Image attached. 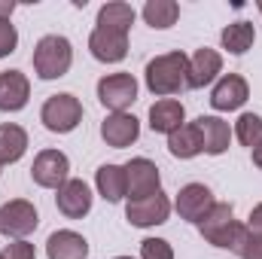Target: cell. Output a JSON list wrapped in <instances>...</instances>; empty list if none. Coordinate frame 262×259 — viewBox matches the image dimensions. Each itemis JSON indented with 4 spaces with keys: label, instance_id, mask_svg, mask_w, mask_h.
<instances>
[{
    "label": "cell",
    "instance_id": "1",
    "mask_svg": "<svg viewBox=\"0 0 262 259\" xmlns=\"http://www.w3.org/2000/svg\"><path fill=\"white\" fill-rule=\"evenodd\" d=\"M146 89L159 98H168V95H177L186 89V76H189V55L183 52H165V55H156L146 70Z\"/></svg>",
    "mask_w": 262,
    "mask_h": 259
},
{
    "label": "cell",
    "instance_id": "2",
    "mask_svg": "<svg viewBox=\"0 0 262 259\" xmlns=\"http://www.w3.org/2000/svg\"><path fill=\"white\" fill-rule=\"evenodd\" d=\"M73 64V46L61 34H46L34 46V73L40 79H58Z\"/></svg>",
    "mask_w": 262,
    "mask_h": 259
},
{
    "label": "cell",
    "instance_id": "3",
    "mask_svg": "<svg viewBox=\"0 0 262 259\" xmlns=\"http://www.w3.org/2000/svg\"><path fill=\"white\" fill-rule=\"evenodd\" d=\"M198 232L207 244L213 247H223V250H232L235 241H238V232H241V223L235 220V210L232 204H213V210L198 223Z\"/></svg>",
    "mask_w": 262,
    "mask_h": 259
},
{
    "label": "cell",
    "instance_id": "4",
    "mask_svg": "<svg viewBox=\"0 0 262 259\" xmlns=\"http://www.w3.org/2000/svg\"><path fill=\"white\" fill-rule=\"evenodd\" d=\"M40 122L52 131V134H67V131H73L82 122V104H79V98L70 95V92H61V95L46 98V104H43V110H40Z\"/></svg>",
    "mask_w": 262,
    "mask_h": 259
},
{
    "label": "cell",
    "instance_id": "5",
    "mask_svg": "<svg viewBox=\"0 0 262 259\" xmlns=\"http://www.w3.org/2000/svg\"><path fill=\"white\" fill-rule=\"evenodd\" d=\"M98 101L110 113H125L137 101V79L131 73H107L98 79Z\"/></svg>",
    "mask_w": 262,
    "mask_h": 259
},
{
    "label": "cell",
    "instance_id": "6",
    "mask_svg": "<svg viewBox=\"0 0 262 259\" xmlns=\"http://www.w3.org/2000/svg\"><path fill=\"white\" fill-rule=\"evenodd\" d=\"M40 226V217H37V207L25 198H12L0 207V235L6 238H15V241H25L34 229Z\"/></svg>",
    "mask_w": 262,
    "mask_h": 259
},
{
    "label": "cell",
    "instance_id": "7",
    "mask_svg": "<svg viewBox=\"0 0 262 259\" xmlns=\"http://www.w3.org/2000/svg\"><path fill=\"white\" fill-rule=\"evenodd\" d=\"M122 168H125V198L128 201L162 192V177H159L156 162H149V159H131L128 165H122Z\"/></svg>",
    "mask_w": 262,
    "mask_h": 259
},
{
    "label": "cell",
    "instance_id": "8",
    "mask_svg": "<svg viewBox=\"0 0 262 259\" xmlns=\"http://www.w3.org/2000/svg\"><path fill=\"white\" fill-rule=\"evenodd\" d=\"M67 171H70V162L61 149H43V153H37V159L31 165V177L43 189H61L70 180Z\"/></svg>",
    "mask_w": 262,
    "mask_h": 259
},
{
    "label": "cell",
    "instance_id": "9",
    "mask_svg": "<svg viewBox=\"0 0 262 259\" xmlns=\"http://www.w3.org/2000/svg\"><path fill=\"white\" fill-rule=\"evenodd\" d=\"M168 217H171V201L165 192L146 195V198H137V201L125 204V220L137 229L162 226V223H168Z\"/></svg>",
    "mask_w": 262,
    "mask_h": 259
},
{
    "label": "cell",
    "instance_id": "10",
    "mask_svg": "<svg viewBox=\"0 0 262 259\" xmlns=\"http://www.w3.org/2000/svg\"><path fill=\"white\" fill-rule=\"evenodd\" d=\"M213 204H216V201H213V192H210L204 183H186V186L177 192V201H174L180 220L195 223V226L213 210Z\"/></svg>",
    "mask_w": 262,
    "mask_h": 259
},
{
    "label": "cell",
    "instance_id": "11",
    "mask_svg": "<svg viewBox=\"0 0 262 259\" xmlns=\"http://www.w3.org/2000/svg\"><path fill=\"white\" fill-rule=\"evenodd\" d=\"M89 49L98 61L104 64H119L128 55V34L113 31V28H95L89 37Z\"/></svg>",
    "mask_w": 262,
    "mask_h": 259
},
{
    "label": "cell",
    "instance_id": "12",
    "mask_svg": "<svg viewBox=\"0 0 262 259\" xmlns=\"http://www.w3.org/2000/svg\"><path fill=\"white\" fill-rule=\"evenodd\" d=\"M247 98H250V85H247V79L238 76V73H226V76L213 85V92H210V107L220 110V113H229V110L244 107Z\"/></svg>",
    "mask_w": 262,
    "mask_h": 259
},
{
    "label": "cell",
    "instance_id": "13",
    "mask_svg": "<svg viewBox=\"0 0 262 259\" xmlns=\"http://www.w3.org/2000/svg\"><path fill=\"white\" fill-rule=\"evenodd\" d=\"M31 98V82L21 70H0V110L18 113Z\"/></svg>",
    "mask_w": 262,
    "mask_h": 259
},
{
    "label": "cell",
    "instance_id": "14",
    "mask_svg": "<svg viewBox=\"0 0 262 259\" xmlns=\"http://www.w3.org/2000/svg\"><path fill=\"white\" fill-rule=\"evenodd\" d=\"M101 137H104V143L113 146V149L131 146V143L140 137V122H137L131 113H110V116L101 122Z\"/></svg>",
    "mask_w": 262,
    "mask_h": 259
},
{
    "label": "cell",
    "instance_id": "15",
    "mask_svg": "<svg viewBox=\"0 0 262 259\" xmlns=\"http://www.w3.org/2000/svg\"><path fill=\"white\" fill-rule=\"evenodd\" d=\"M55 204L67 220H82L92 210V189L82 180H67L55 195Z\"/></svg>",
    "mask_w": 262,
    "mask_h": 259
},
{
    "label": "cell",
    "instance_id": "16",
    "mask_svg": "<svg viewBox=\"0 0 262 259\" xmlns=\"http://www.w3.org/2000/svg\"><path fill=\"white\" fill-rule=\"evenodd\" d=\"M223 70V55L216 49H198L189 58V76H186V89H204L216 79V73Z\"/></svg>",
    "mask_w": 262,
    "mask_h": 259
},
{
    "label": "cell",
    "instance_id": "17",
    "mask_svg": "<svg viewBox=\"0 0 262 259\" xmlns=\"http://www.w3.org/2000/svg\"><path fill=\"white\" fill-rule=\"evenodd\" d=\"M46 256L49 259H85L89 256V241L73 232V229H58L46 241Z\"/></svg>",
    "mask_w": 262,
    "mask_h": 259
},
{
    "label": "cell",
    "instance_id": "18",
    "mask_svg": "<svg viewBox=\"0 0 262 259\" xmlns=\"http://www.w3.org/2000/svg\"><path fill=\"white\" fill-rule=\"evenodd\" d=\"M183 122H186V110L174 98H162L149 107V128L156 134H174Z\"/></svg>",
    "mask_w": 262,
    "mask_h": 259
},
{
    "label": "cell",
    "instance_id": "19",
    "mask_svg": "<svg viewBox=\"0 0 262 259\" xmlns=\"http://www.w3.org/2000/svg\"><path fill=\"white\" fill-rule=\"evenodd\" d=\"M198 131H201V143H204V153L207 156H223L232 143V131L229 122H223L220 116H201L195 119Z\"/></svg>",
    "mask_w": 262,
    "mask_h": 259
},
{
    "label": "cell",
    "instance_id": "20",
    "mask_svg": "<svg viewBox=\"0 0 262 259\" xmlns=\"http://www.w3.org/2000/svg\"><path fill=\"white\" fill-rule=\"evenodd\" d=\"M168 149L174 159H195L204 153V143H201V131L198 122H183L174 134H168Z\"/></svg>",
    "mask_w": 262,
    "mask_h": 259
},
{
    "label": "cell",
    "instance_id": "21",
    "mask_svg": "<svg viewBox=\"0 0 262 259\" xmlns=\"http://www.w3.org/2000/svg\"><path fill=\"white\" fill-rule=\"evenodd\" d=\"M95 183H98V192L104 201L116 204L125 198V168L122 165H101L95 174Z\"/></svg>",
    "mask_w": 262,
    "mask_h": 259
},
{
    "label": "cell",
    "instance_id": "22",
    "mask_svg": "<svg viewBox=\"0 0 262 259\" xmlns=\"http://www.w3.org/2000/svg\"><path fill=\"white\" fill-rule=\"evenodd\" d=\"M25 149H28V131L15 122H3L0 125V165L18 162Z\"/></svg>",
    "mask_w": 262,
    "mask_h": 259
},
{
    "label": "cell",
    "instance_id": "23",
    "mask_svg": "<svg viewBox=\"0 0 262 259\" xmlns=\"http://www.w3.org/2000/svg\"><path fill=\"white\" fill-rule=\"evenodd\" d=\"M220 40H223V49H226V52H232V55H244V52L256 43V31H253L250 21H232V25L223 28Z\"/></svg>",
    "mask_w": 262,
    "mask_h": 259
},
{
    "label": "cell",
    "instance_id": "24",
    "mask_svg": "<svg viewBox=\"0 0 262 259\" xmlns=\"http://www.w3.org/2000/svg\"><path fill=\"white\" fill-rule=\"evenodd\" d=\"M131 25H134V9L122 0H113V3H104L98 9V28H113V31H122L128 34Z\"/></svg>",
    "mask_w": 262,
    "mask_h": 259
},
{
    "label": "cell",
    "instance_id": "25",
    "mask_svg": "<svg viewBox=\"0 0 262 259\" xmlns=\"http://www.w3.org/2000/svg\"><path fill=\"white\" fill-rule=\"evenodd\" d=\"M177 18H180V6H177L174 0H149V3L143 6V21H146L149 28L165 31V28H171Z\"/></svg>",
    "mask_w": 262,
    "mask_h": 259
},
{
    "label": "cell",
    "instance_id": "26",
    "mask_svg": "<svg viewBox=\"0 0 262 259\" xmlns=\"http://www.w3.org/2000/svg\"><path fill=\"white\" fill-rule=\"evenodd\" d=\"M235 137H238L244 146L253 149L262 140V116H256V113H241L238 122H235Z\"/></svg>",
    "mask_w": 262,
    "mask_h": 259
},
{
    "label": "cell",
    "instance_id": "27",
    "mask_svg": "<svg viewBox=\"0 0 262 259\" xmlns=\"http://www.w3.org/2000/svg\"><path fill=\"white\" fill-rule=\"evenodd\" d=\"M232 253H238L241 259H262V235L250 232L247 226H241V232H238V241H235Z\"/></svg>",
    "mask_w": 262,
    "mask_h": 259
},
{
    "label": "cell",
    "instance_id": "28",
    "mask_svg": "<svg viewBox=\"0 0 262 259\" xmlns=\"http://www.w3.org/2000/svg\"><path fill=\"white\" fill-rule=\"evenodd\" d=\"M140 259H174V250L165 238H143L140 241Z\"/></svg>",
    "mask_w": 262,
    "mask_h": 259
},
{
    "label": "cell",
    "instance_id": "29",
    "mask_svg": "<svg viewBox=\"0 0 262 259\" xmlns=\"http://www.w3.org/2000/svg\"><path fill=\"white\" fill-rule=\"evenodd\" d=\"M15 46H18V34L9 25V18H3L0 21V58H6L9 52H15Z\"/></svg>",
    "mask_w": 262,
    "mask_h": 259
},
{
    "label": "cell",
    "instance_id": "30",
    "mask_svg": "<svg viewBox=\"0 0 262 259\" xmlns=\"http://www.w3.org/2000/svg\"><path fill=\"white\" fill-rule=\"evenodd\" d=\"M37 256V250H34V244H28V241H12V244H6V250H3V259H34Z\"/></svg>",
    "mask_w": 262,
    "mask_h": 259
},
{
    "label": "cell",
    "instance_id": "31",
    "mask_svg": "<svg viewBox=\"0 0 262 259\" xmlns=\"http://www.w3.org/2000/svg\"><path fill=\"white\" fill-rule=\"evenodd\" d=\"M247 229H250V232H256V235H262V204H256V207L250 210V220H247Z\"/></svg>",
    "mask_w": 262,
    "mask_h": 259
},
{
    "label": "cell",
    "instance_id": "32",
    "mask_svg": "<svg viewBox=\"0 0 262 259\" xmlns=\"http://www.w3.org/2000/svg\"><path fill=\"white\" fill-rule=\"evenodd\" d=\"M15 12V0H0V21Z\"/></svg>",
    "mask_w": 262,
    "mask_h": 259
},
{
    "label": "cell",
    "instance_id": "33",
    "mask_svg": "<svg viewBox=\"0 0 262 259\" xmlns=\"http://www.w3.org/2000/svg\"><path fill=\"white\" fill-rule=\"evenodd\" d=\"M253 165H256V168L262 171V140L256 143V146H253Z\"/></svg>",
    "mask_w": 262,
    "mask_h": 259
},
{
    "label": "cell",
    "instance_id": "34",
    "mask_svg": "<svg viewBox=\"0 0 262 259\" xmlns=\"http://www.w3.org/2000/svg\"><path fill=\"white\" fill-rule=\"evenodd\" d=\"M256 6H259V12H262V0H259V3H256Z\"/></svg>",
    "mask_w": 262,
    "mask_h": 259
},
{
    "label": "cell",
    "instance_id": "35",
    "mask_svg": "<svg viewBox=\"0 0 262 259\" xmlns=\"http://www.w3.org/2000/svg\"><path fill=\"white\" fill-rule=\"evenodd\" d=\"M116 259H131V256H116Z\"/></svg>",
    "mask_w": 262,
    "mask_h": 259
},
{
    "label": "cell",
    "instance_id": "36",
    "mask_svg": "<svg viewBox=\"0 0 262 259\" xmlns=\"http://www.w3.org/2000/svg\"><path fill=\"white\" fill-rule=\"evenodd\" d=\"M0 259H3V253H0Z\"/></svg>",
    "mask_w": 262,
    "mask_h": 259
},
{
    "label": "cell",
    "instance_id": "37",
    "mask_svg": "<svg viewBox=\"0 0 262 259\" xmlns=\"http://www.w3.org/2000/svg\"><path fill=\"white\" fill-rule=\"evenodd\" d=\"M0 168H3V165H0Z\"/></svg>",
    "mask_w": 262,
    "mask_h": 259
}]
</instances>
